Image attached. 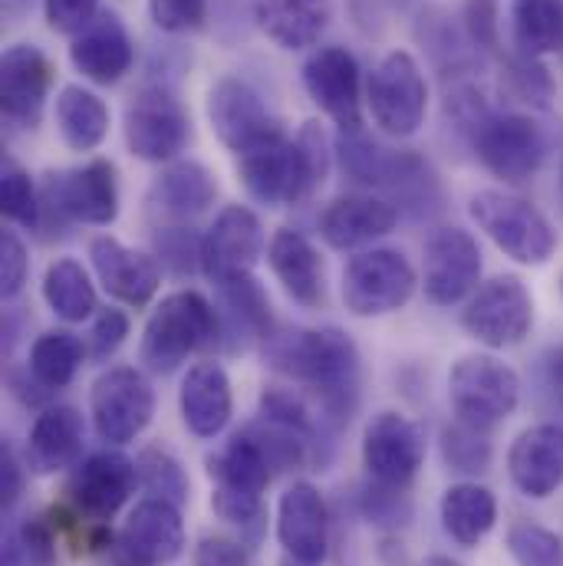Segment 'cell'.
Listing matches in <instances>:
<instances>
[{
  "instance_id": "6da1fadb",
  "label": "cell",
  "mask_w": 563,
  "mask_h": 566,
  "mask_svg": "<svg viewBox=\"0 0 563 566\" xmlns=\"http://www.w3.org/2000/svg\"><path fill=\"white\" fill-rule=\"evenodd\" d=\"M271 369L310 389L333 422H350L359 402V349L340 326L286 329L264 339Z\"/></svg>"
},
{
  "instance_id": "7a4b0ae2",
  "label": "cell",
  "mask_w": 563,
  "mask_h": 566,
  "mask_svg": "<svg viewBox=\"0 0 563 566\" xmlns=\"http://www.w3.org/2000/svg\"><path fill=\"white\" fill-rule=\"evenodd\" d=\"M211 343H218V310L198 290H175L152 310L139 359L148 373L168 376Z\"/></svg>"
},
{
  "instance_id": "3957f363",
  "label": "cell",
  "mask_w": 563,
  "mask_h": 566,
  "mask_svg": "<svg viewBox=\"0 0 563 566\" xmlns=\"http://www.w3.org/2000/svg\"><path fill=\"white\" fill-rule=\"evenodd\" d=\"M471 221L504 251L511 261L524 268H541L557 251L554 224L524 198L508 191H478L468 201Z\"/></svg>"
},
{
  "instance_id": "277c9868",
  "label": "cell",
  "mask_w": 563,
  "mask_h": 566,
  "mask_svg": "<svg viewBox=\"0 0 563 566\" xmlns=\"http://www.w3.org/2000/svg\"><path fill=\"white\" fill-rule=\"evenodd\" d=\"M448 399H451L455 419L491 431L518 409L521 379L498 356H488V353L461 356L448 373Z\"/></svg>"
},
{
  "instance_id": "5b68a950",
  "label": "cell",
  "mask_w": 563,
  "mask_h": 566,
  "mask_svg": "<svg viewBox=\"0 0 563 566\" xmlns=\"http://www.w3.org/2000/svg\"><path fill=\"white\" fill-rule=\"evenodd\" d=\"M366 106L373 123L393 139H409L423 129L428 113V83L413 53L396 50L379 60L366 83Z\"/></svg>"
},
{
  "instance_id": "8992f818",
  "label": "cell",
  "mask_w": 563,
  "mask_h": 566,
  "mask_svg": "<svg viewBox=\"0 0 563 566\" xmlns=\"http://www.w3.org/2000/svg\"><path fill=\"white\" fill-rule=\"evenodd\" d=\"M419 286V274L403 251L373 248L343 268V303L353 316L373 319L403 310Z\"/></svg>"
},
{
  "instance_id": "52a82bcc",
  "label": "cell",
  "mask_w": 563,
  "mask_h": 566,
  "mask_svg": "<svg viewBox=\"0 0 563 566\" xmlns=\"http://www.w3.org/2000/svg\"><path fill=\"white\" fill-rule=\"evenodd\" d=\"M43 211L90 224V228H110L119 218V181L116 165L110 158H93L80 168L50 171L40 188Z\"/></svg>"
},
{
  "instance_id": "ba28073f",
  "label": "cell",
  "mask_w": 563,
  "mask_h": 566,
  "mask_svg": "<svg viewBox=\"0 0 563 566\" xmlns=\"http://www.w3.org/2000/svg\"><path fill=\"white\" fill-rule=\"evenodd\" d=\"M234 161H238V178L248 188V195L268 208L296 205L313 195L300 142L296 136L290 139L283 129L271 133L268 139L254 142L251 148L234 155Z\"/></svg>"
},
{
  "instance_id": "9c48e42d",
  "label": "cell",
  "mask_w": 563,
  "mask_h": 566,
  "mask_svg": "<svg viewBox=\"0 0 563 566\" xmlns=\"http://www.w3.org/2000/svg\"><path fill=\"white\" fill-rule=\"evenodd\" d=\"M461 326L488 349L521 346L534 326V296L521 277L501 274L481 283L461 310Z\"/></svg>"
},
{
  "instance_id": "30bf717a",
  "label": "cell",
  "mask_w": 563,
  "mask_h": 566,
  "mask_svg": "<svg viewBox=\"0 0 563 566\" xmlns=\"http://www.w3.org/2000/svg\"><path fill=\"white\" fill-rule=\"evenodd\" d=\"M90 416H93L96 434L106 444L123 448V444L136 441L152 422L155 392H152L148 379L133 366L106 369L90 389Z\"/></svg>"
},
{
  "instance_id": "8fae6325",
  "label": "cell",
  "mask_w": 563,
  "mask_h": 566,
  "mask_svg": "<svg viewBox=\"0 0 563 566\" xmlns=\"http://www.w3.org/2000/svg\"><path fill=\"white\" fill-rule=\"evenodd\" d=\"M471 148L504 185H524L544 161V136L538 123L521 113H488L471 129Z\"/></svg>"
},
{
  "instance_id": "7c38bea8",
  "label": "cell",
  "mask_w": 563,
  "mask_h": 566,
  "mask_svg": "<svg viewBox=\"0 0 563 566\" xmlns=\"http://www.w3.org/2000/svg\"><path fill=\"white\" fill-rule=\"evenodd\" d=\"M139 464L123 451H96L83 458L66 481V504L90 524H110L139 488Z\"/></svg>"
},
{
  "instance_id": "4fadbf2b",
  "label": "cell",
  "mask_w": 563,
  "mask_h": 566,
  "mask_svg": "<svg viewBox=\"0 0 563 566\" xmlns=\"http://www.w3.org/2000/svg\"><path fill=\"white\" fill-rule=\"evenodd\" d=\"M126 148L142 161H175L191 139L185 106L165 86H142L126 109Z\"/></svg>"
},
{
  "instance_id": "5bb4252c",
  "label": "cell",
  "mask_w": 563,
  "mask_h": 566,
  "mask_svg": "<svg viewBox=\"0 0 563 566\" xmlns=\"http://www.w3.org/2000/svg\"><path fill=\"white\" fill-rule=\"evenodd\" d=\"M181 554H185L181 511L178 504L161 497L139 501L110 547L113 566H168Z\"/></svg>"
},
{
  "instance_id": "9a60e30c",
  "label": "cell",
  "mask_w": 563,
  "mask_h": 566,
  "mask_svg": "<svg viewBox=\"0 0 563 566\" xmlns=\"http://www.w3.org/2000/svg\"><path fill=\"white\" fill-rule=\"evenodd\" d=\"M425 464V431L399 412L373 416L363 431V468L373 484L409 491Z\"/></svg>"
},
{
  "instance_id": "2e32d148",
  "label": "cell",
  "mask_w": 563,
  "mask_h": 566,
  "mask_svg": "<svg viewBox=\"0 0 563 566\" xmlns=\"http://www.w3.org/2000/svg\"><path fill=\"white\" fill-rule=\"evenodd\" d=\"M303 90L313 106L340 126V133L363 129V76L346 46H320L303 63Z\"/></svg>"
},
{
  "instance_id": "e0dca14e",
  "label": "cell",
  "mask_w": 563,
  "mask_h": 566,
  "mask_svg": "<svg viewBox=\"0 0 563 566\" xmlns=\"http://www.w3.org/2000/svg\"><path fill=\"white\" fill-rule=\"evenodd\" d=\"M481 283V248L465 228H438L425 241L423 290L428 303L455 306Z\"/></svg>"
},
{
  "instance_id": "ac0fdd59",
  "label": "cell",
  "mask_w": 563,
  "mask_h": 566,
  "mask_svg": "<svg viewBox=\"0 0 563 566\" xmlns=\"http://www.w3.org/2000/svg\"><path fill=\"white\" fill-rule=\"evenodd\" d=\"M53 86V63L33 43H13L0 56V109L10 126L37 129Z\"/></svg>"
},
{
  "instance_id": "d6986e66",
  "label": "cell",
  "mask_w": 563,
  "mask_h": 566,
  "mask_svg": "<svg viewBox=\"0 0 563 566\" xmlns=\"http://www.w3.org/2000/svg\"><path fill=\"white\" fill-rule=\"evenodd\" d=\"M201 271L211 283L228 281L234 274H251L264 254L261 218L244 205H228L215 218L211 231L201 238Z\"/></svg>"
},
{
  "instance_id": "ffe728a7",
  "label": "cell",
  "mask_w": 563,
  "mask_h": 566,
  "mask_svg": "<svg viewBox=\"0 0 563 566\" xmlns=\"http://www.w3.org/2000/svg\"><path fill=\"white\" fill-rule=\"evenodd\" d=\"M208 119L221 145L231 148L234 155L281 129L261 93L238 76H225L208 90Z\"/></svg>"
},
{
  "instance_id": "44dd1931",
  "label": "cell",
  "mask_w": 563,
  "mask_h": 566,
  "mask_svg": "<svg viewBox=\"0 0 563 566\" xmlns=\"http://www.w3.org/2000/svg\"><path fill=\"white\" fill-rule=\"evenodd\" d=\"M278 541L296 566H320L330 554V507L310 481H293L278 504Z\"/></svg>"
},
{
  "instance_id": "7402d4cb",
  "label": "cell",
  "mask_w": 563,
  "mask_h": 566,
  "mask_svg": "<svg viewBox=\"0 0 563 566\" xmlns=\"http://www.w3.org/2000/svg\"><path fill=\"white\" fill-rule=\"evenodd\" d=\"M133 60H136L133 36L113 10H100L96 20L73 36L70 46V63L76 66V73H83V80L96 86L119 83L133 70Z\"/></svg>"
},
{
  "instance_id": "603a6c76",
  "label": "cell",
  "mask_w": 563,
  "mask_h": 566,
  "mask_svg": "<svg viewBox=\"0 0 563 566\" xmlns=\"http://www.w3.org/2000/svg\"><path fill=\"white\" fill-rule=\"evenodd\" d=\"M508 474L524 497L544 501L563 484V428L554 422L524 428L508 451Z\"/></svg>"
},
{
  "instance_id": "cb8c5ba5",
  "label": "cell",
  "mask_w": 563,
  "mask_h": 566,
  "mask_svg": "<svg viewBox=\"0 0 563 566\" xmlns=\"http://www.w3.org/2000/svg\"><path fill=\"white\" fill-rule=\"evenodd\" d=\"M399 221V208L379 195H340L320 214V238L333 251H356L386 238Z\"/></svg>"
},
{
  "instance_id": "d4e9b609",
  "label": "cell",
  "mask_w": 563,
  "mask_h": 566,
  "mask_svg": "<svg viewBox=\"0 0 563 566\" xmlns=\"http://www.w3.org/2000/svg\"><path fill=\"white\" fill-rule=\"evenodd\" d=\"M90 264L103 283V290L126 306H148L152 296L158 293V283H161L158 261L152 254L126 248L123 241L110 234L90 241Z\"/></svg>"
},
{
  "instance_id": "484cf974",
  "label": "cell",
  "mask_w": 563,
  "mask_h": 566,
  "mask_svg": "<svg viewBox=\"0 0 563 566\" xmlns=\"http://www.w3.org/2000/svg\"><path fill=\"white\" fill-rule=\"evenodd\" d=\"M181 422L195 438H218L234 416V392L225 366L198 363L181 379L178 392Z\"/></svg>"
},
{
  "instance_id": "4316f807",
  "label": "cell",
  "mask_w": 563,
  "mask_h": 566,
  "mask_svg": "<svg viewBox=\"0 0 563 566\" xmlns=\"http://www.w3.org/2000/svg\"><path fill=\"white\" fill-rule=\"evenodd\" d=\"M268 264L293 303L316 310L326 300V268L306 234L281 228L268 244Z\"/></svg>"
},
{
  "instance_id": "83f0119b",
  "label": "cell",
  "mask_w": 563,
  "mask_h": 566,
  "mask_svg": "<svg viewBox=\"0 0 563 566\" xmlns=\"http://www.w3.org/2000/svg\"><path fill=\"white\" fill-rule=\"evenodd\" d=\"M83 416L73 406H50L37 416L27 434V468L37 474H56L80 464L83 454Z\"/></svg>"
},
{
  "instance_id": "f1b7e54d",
  "label": "cell",
  "mask_w": 563,
  "mask_h": 566,
  "mask_svg": "<svg viewBox=\"0 0 563 566\" xmlns=\"http://www.w3.org/2000/svg\"><path fill=\"white\" fill-rule=\"evenodd\" d=\"M208 478H211V491L264 497L274 478V464L258 444V438L244 428L221 451L208 458Z\"/></svg>"
},
{
  "instance_id": "f546056e",
  "label": "cell",
  "mask_w": 563,
  "mask_h": 566,
  "mask_svg": "<svg viewBox=\"0 0 563 566\" xmlns=\"http://www.w3.org/2000/svg\"><path fill=\"white\" fill-rule=\"evenodd\" d=\"M215 198H218V181L195 158H178L168 168H161V175L152 181V191H148L152 208L181 221L208 211Z\"/></svg>"
},
{
  "instance_id": "4dcf8cb0",
  "label": "cell",
  "mask_w": 563,
  "mask_h": 566,
  "mask_svg": "<svg viewBox=\"0 0 563 566\" xmlns=\"http://www.w3.org/2000/svg\"><path fill=\"white\" fill-rule=\"evenodd\" d=\"M258 27L281 50H306L330 23V0H251Z\"/></svg>"
},
{
  "instance_id": "1f68e13d",
  "label": "cell",
  "mask_w": 563,
  "mask_h": 566,
  "mask_svg": "<svg viewBox=\"0 0 563 566\" xmlns=\"http://www.w3.org/2000/svg\"><path fill=\"white\" fill-rule=\"evenodd\" d=\"M438 514L458 547H478L498 524V497L478 481H461L441 494Z\"/></svg>"
},
{
  "instance_id": "d6a6232c",
  "label": "cell",
  "mask_w": 563,
  "mask_h": 566,
  "mask_svg": "<svg viewBox=\"0 0 563 566\" xmlns=\"http://www.w3.org/2000/svg\"><path fill=\"white\" fill-rule=\"evenodd\" d=\"M56 129L66 148L96 151L110 136V106L86 86H63L56 93Z\"/></svg>"
},
{
  "instance_id": "836d02e7",
  "label": "cell",
  "mask_w": 563,
  "mask_h": 566,
  "mask_svg": "<svg viewBox=\"0 0 563 566\" xmlns=\"http://www.w3.org/2000/svg\"><path fill=\"white\" fill-rule=\"evenodd\" d=\"M86 356H90V349H86V343L76 333H70V329H46L30 346L27 373H30V379L40 389L56 392V389H66L76 379V373H80Z\"/></svg>"
},
{
  "instance_id": "e575fe53",
  "label": "cell",
  "mask_w": 563,
  "mask_h": 566,
  "mask_svg": "<svg viewBox=\"0 0 563 566\" xmlns=\"http://www.w3.org/2000/svg\"><path fill=\"white\" fill-rule=\"evenodd\" d=\"M511 30L524 56L563 53V0H511Z\"/></svg>"
},
{
  "instance_id": "d590c367",
  "label": "cell",
  "mask_w": 563,
  "mask_h": 566,
  "mask_svg": "<svg viewBox=\"0 0 563 566\" xmlns=\"http://www.w3.org/2000/svg\"><path fill=\"white\" fill-rule=\"evenodd\" d=\"M43 300L63 323L90 319L96 306V286L86 268L73 258H56L43 274Z\"/></svg>"
},
{
  "instance_id": "8d00e7d4",
  "label": "cell",
  "mask_w": 563,
  "mask_h": 566,
  "mask_svg": "<svg viewBox=\"0 0 563 566\" xmlns=\"http://www.w3.org/2000/svg\"><path fill=\"white\" fill-rule=\"evenodd\" d=\"M215 286L221 293V306H225L234 333L241 329L251 339H271L278 333L271 300H268L264 286L258 283L254 274H234V277L215 283Z\"/></svg>"
},
{
  "instance_id": "74e56055",
  "label": "cell",
  "mask_w": 563,
  "mask_h": 566,
  "mask_svg": "<svg viewBox=\"0 0 563 566\" xmlns=\"http://www.w3.org/2000/svg\"><path fill=\"white\" fill-rule=\"evenodd\" d=\"M336 151H340V161H343V171L359 181V185H376V188H389L399 161H403V151H389L383 148L379 142H373L363 129L359 133H343L336 142Z\"/></svg>"
},
{
  "instance_id": "f35d334b",
  "label": "cell",
  "mask_w": 563,
  "mask_h": 566,
  "mask_svg": "<svg viewBox=\"0 0 563 566\" xmlns=\"http://www.w3.org/2000/svg\"><path fill=\"white\" fill-rule=\"evenodd\" d=\"M441 458L458 474H481L491 464V441L488 428L455 419L441 431Z\"/></svg>"
},
{
  "instance_id": "ab89813d",
  "label": "cell",
  "mask_w": 563,
  "mask_h": 566,
  "mask_svg": "<svg viewBox=\"0 0 563 566\" xmlns=\"http://www.w3.org/2000/svg\"><path fill=\"white\" fill-rule=\"evenodd\" d=\"M0 208L7 214V221L20 224L27 231H37L43 221L40 191L33 188L23 165H17L13 158H3V168H0Z\"/></svg>"
},
{
  "instance_id": "60d3db41",
  "label": "cell",
  "mask_w": 563,
  "mask_h": 566,
  "mask_svg": "<svg viewBox=\"0 0 563 566\" xmlns=\"http://www.w3.org/2000/svg\"><path fill=\"white\" fill-rule=\"evenodd\" d=\"M139 481L142 488L152 497L171 501V504H185L188 501V474L178 464V458L165 448H145L139 454Z\"/></svg>"
},
{
  "instance_id": "b9f144b4",
  "label": "cell",
  "mask_w": 563,
  "mask_h": 566,
  "mask_svg": "<svg viewBox=\"0 0 563 566\" xmlns=\"http://www.w3.org/2000/svg\"><path fill=\"white\" fill-rule=\"evenodd\" d=\"M504 547L511 554V560L518 566H563V541L541 527V524H531V521H521V524H511L508 527V537H504Z\"/></svg>"
},
{
  "instance_id": "7bdbcfd3",
  "label": "cell",
  "mask_w": 563,
  "mask_h": 566,
  "mask_svg": "<svg viewBox=\"0 0 563 566\" xmlns=\"http://www.w3.org/2000/svg\"><path fill=\"white\" fill-rule=\"evenodd\" d=\"M501 83L514 99L531 103L538 109H548L551 99H554V80H551L548 66L541 60H534V56H524V53H518V56H511L504 63Z\"/></svg>"
},
{
  "instance_id": "ee69618b",
  "label": "cell",
  "mask_w": 563,
  "mask_h": 566,
  "mask_svg": "<svg viewBox=\"0 0 563 566\" xmlns=\"http://www.w3.org/2000/svg\"><path fill=\"white\" fill-rule=\"evenodd\" d=\"M7 544L17 554V564L20 566H56L60 531L43 514H33V517H27L17 527L13 541H7Z\"/></svg>"
},
{
  "instance_id": "f6af8a7d",
  "label": "cell",
  "mask_w": 563,
  "mask_h": 566,
  "mask_svg": "<svg viewBox=\"0 0 563 566\" xmlns=\"http://www.w3.org/2000/svg\"><path fill=\"white\" fill-rule=\"evenodd\" d=\"M261 419L283 424V428H293V431H300L306 438H316V424H313L310 409L290 389H278V386L264 389V396H261Z\"/></svg>"
},
{
  "instance_id": "bcb514c9",
  "label": "cell",
  "mask_w": 563,
  "mask_h": 566,
  "mask_svg": "<svg viewBox=\"0 0 563 566\" xmlns=\"http://www.w3.org/2000/svg\"><path fill=\"white\" fill-rule=\"evenodd\" d=\"M148 17L158 30L165 33H195L208 20V3L205 0H148Z\"/></svg>"
},
{
  "instance_id": "7dc6e473",
  "label": "cell",
  "mask_w": 563,
  "mask_h": 566,
  "mask_svg": "<svg viewBox=\"0 0 563 566\" xmlns=\"http://www.w3.org/2000/svg\"><path fill=\"white\" fill-rule=\"evenodd\" d=\"M201 244L205 241H198L185 228H165L161 234H155V251L161 264L175 274H191L195 268H201Z\"/></svg>"
},
{
  "instance_id": "c3c4849f",
  "label": "cell",
  "mask_w": 563,
  "mask_h": 566,
  "mask_svg": "<svg viewBox=\"0 0 563 566\" xmlns=\"http://www.w3.org/2000/svg\"><path fill=\"white\" fill-rule=\"evenodd\" d=\"M129 336V316L116 306H106L96 313L93 319V329L86 336V349H90V359L93 363H106L110 356H116V349L126 343Z\"/></svg>"
},
{
  "instance_id": "681fc988",
  "label": "cell",
  "mask_w": 563,
  "mask_h": 566,
  "mask_svg": "<svg viewBox=\"0 0 563 566\" xmlns=\"http://www.w3.org/2000/svg\"><path fill=\"white\" fill-rule=\"evenodd\" d=\"M43 13L53 33L76 36L96 20L100 0H43Z\"/></svg>"
},
{
  "instance_id": "f907efd6",
  "label": "cell",
  "mask_w": 563,
  "mask_h": 566,
  "mask_svg": "<svg viewBox=\"0 0 563 566\" xmlns=\"http://www.w3.org/2000/svg\"><path fill=\"white\" fill-rule=\"evenodd\" d=\"M30 274V258H27V248L23 241L13 234V231H3L0 238V293L3 300H13Z\"/></svg>"
},
{
  "instance_id": "816d5d0a",
  "label": "cell",
  "mask_w": 563,
  "mask_h": 566,
  "mask_svg": "<svg viewBox=\"0 0 563 566\" xmlns=\"http://www.w3.org/2000/svg\"><path fill=\"white\" fill-rule=\"evenodd\" d=\"M296 142H300V151H303V161H306L310 185L316 191L326 181V171H330V139L320 129V123H303L300 133H296Z\"/></svg>"
},
{
  "instance_id": "f5cc1de1",
  "label": "cell",
  "mask_w": 563,
  "mask_h": 566,
  "mask_svg": "<svg viewBox=\"0 0 563 566\" xmlns=\"http://www.w3.org/2000/svg\"><path fill=\"white\" fill-rule=\"evenodd\" d=\"M465 30L475 46L498 50V0H468L465 3Z\"/></svg>"
},
{
  "instance_id": "db71d44e",
  "label": "cell",
  "mask_w": 563,
  "mask_h": 566,
  "mask_svg": "<svg viewBox=\"0 0 563 566\" xmlns=\"http://www.w3.org/2000/svg\"><path fill=\"white\" fill-rule=\"evenodd\" d=\"M195 566H251L241 541L231 537H201L195 547Z\"/></svg>"
},
{
  "instance_id": "11a10c76",
  "label": "cell",
  "mask_w": 563,
  "mask_h": 566,
  "mask_svg": "<svg viewBox=\"0 0 563 566\" xmlns=\"http://www.w3.org/2000/svg\"><path fill=\"white\" fill-rule=\"evenodd\" d=\"M23 478H27V461H20L17 451L10 444H3V454H0V497H3V511H10L20 501Z\"/></svg>"
},
{
  "instance_id": "9f6ffc18",
  "label": "cell",
  "mask_w": 563,
  "mask_h": 566,
  "mask_svg": "<svg viewBox=\"0 0 563 566\" xmlns=\"http://www.w3.org/2000/svg\"><path fill=\"white\" fill-rule=\"evenodd\" d=\"M548 382H551L554 396L561 399L563 406V339L548 353Z\"/></svg>"
},
{
  "instance_id": "6f0895ef",
  "label": "cell",
  "mask_w": 563,
  "mask_h": 566,
  "mask_svg": "<svg viewBox=\"0 0 563 566\" xmlns=\"http://www.w3.org/2000/svg\"><path fill=\"white\" fill-rule=\"evenodd\" d=\"M425 566H461V564H455V560H448V557H431V560H425Z\"/></svg>"
},
{
  "instance_id": "680465c9",
  "label": "cell",
  "mask_w": 563,
  "mask_h": 566,
  "mask_svg": "<svg viewBox=\"0 0 563 566\" xmlns=\"http://www.w3.org/2000/svg\"><path fill=\"white\" fill-rule=\"evenodd\" d=\"M561 185H563V165H561Z\"/></svg>"
},
{
  "instance_id": "91938a15",
  "label": "cell",
  "mask_w": 563,
  "mask_h": 566,
  "mask_svg": "<svg viewBox=\"0 0 563 566\" xmlns=\"http://www.w3.org/2000/svg\"><path fill=\"white\" fill-rule=\"evenodd\" d=\"M561 290H563V277H561Z\"/></svg>"
}]
</instances>
